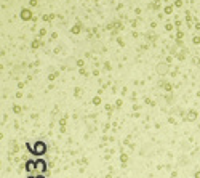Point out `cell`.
<instances>
[{
	"label": "cell",
	"mask_w": 200,
	"mask_h": 178,
	"mask_svg": "<svg viewBox=\"0 0 200 178\" xmlns=\"http://www.w3.org/2000/svg\"><path fill=\"white\" fill-rule=\"evenodd\" d=\"M31 178H32V177H31Z\"/></svg>",
	"instance_id": "cell-3"
},
{
	"label": "cell",
	"mask_w": 200,
	"mask_h": 178,
	"mask_svg": "<svg viewBox=\"0 0 200 178\" xmlns=\"http://www.w3.org/2000/svg\"><path fill=\"white\" fill-rule=\"evenodd\" d=\"M21 16L24 18V19H29V18H31V13H29V10H23V14H21Z\"/></svg>",
	"instance_id": "cell-1"
},
{
	"label": "cell",
	"mask_w": 200,
	"mask_h": 178,
	"mask_svg": "<svg viewBox=\"0 0 200 178\" xmlns=\"http://www.w3.org/2000/svg\"><path fill=\"white\" fill-rule=\"evenodd\" d=\"M38 178H43V177H38Z\"/></svg>",
	"instance_id": "cell-2"
}]
</instances>
